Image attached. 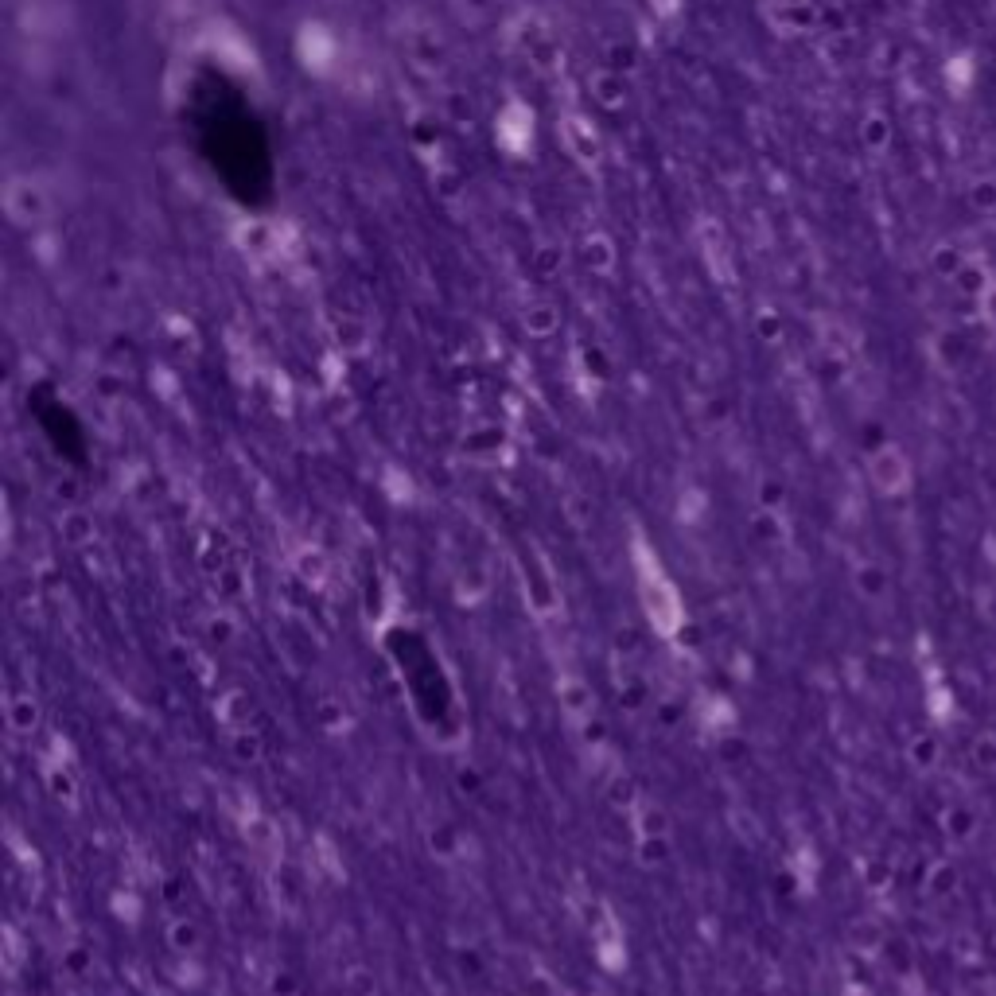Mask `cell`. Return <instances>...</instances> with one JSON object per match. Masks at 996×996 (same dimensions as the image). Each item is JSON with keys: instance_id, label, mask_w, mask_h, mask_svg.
Segmentation results:
<instances>
[{"instance_id": "cell-4", "label": "cell", "mask_w": 996, "mask_h": 996, "mask_svg": "<svg viewBox=\"0 0 996 996\" xmlns=\"http://www.w3.org/2000/svg\"><path fill=\"white\" fill-rule=\"evenodd\" d=\"M856 588H860L868 600H880V596L888 592V572L880 569V565H860V569H856Z\"/></svg>"}, {"instance_id": "cell-2", "label": "cell", "mask_w": 996, "mask_h": 996, "mask_svg": "<svg viewBox=\"0 0 996 996\" xmlns=\"http://www.w3.org/2000/svg\"><path fill=\"white\" fill-rule=\"evenodd\" d=\"M942 829H946V837H950L954 845H969V841H973V829H977V818H973L969 806H950L946 818H942Z\"/></svg>"}, {"instance_id": "cell-5", "label": "cell", "mask_w": 996, "mask_h": 996, "mask_svg": "<svg viewBox=\"0 0 996 996\" xmlns=\"http://www.w3.org/2000/svg\"><path fill=\"white\" fill-rule=\"evenodd\" d=\"M911 763H915L919 771H934V767L942 763V744H938L934 736H919V740H911Z\"/></svg>"}, {"instance_id": "cell-3", "label": "cell", "mask_w": 996, "mask_h": 996, "mask_svg": "<svg viewBox=\"0 0 996 996\" xmlns=\"http://www.w3.org/2000/svg\"><path fill=\"white\" fill-rule=\"evenodd\" d=\"M969 759H973V767L977 771H989L993 775L996 771V732L989 728V732H981L973 744H969Z\"/></svg>"}, {"instance_id": "cell-1", "label": "cell", "mask_w": 996, "mask_h": 996, "mask_svg": "<svg viewBox=\"0 0 996 996\" xmlns=\"http://www.w3.org/2000/svg\"><path fill=\"white\" fill-rule=\"evenodd\" d=\"M868 479L880 495H903L911 487V463L899 448H880L872 460H868Z\"/></svg>"}]
</instances>
